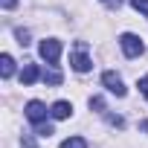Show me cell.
<instances>
[{"label": "cell", "instance_id": "3957f363", "mask_svg": "<svg viewBox=\"0 0 148 148\" xmlns=\"http://www.w3.org/2000/svg\"><path fill=\"white\" fill-rule=\"evenodd\" d=\"M38 52H41V58H44L47 64H58V58H61V41L47 38V41H41Z\"/></svg>", "mask_w": 148, "mask_h": 148}, {"label": "cell", "instance_id": "8992f818", "mask_svg": "<svg viewBox=\"0 0 148 148\" xmlns=\"http://www.w3.org/2000/svg\"><path fill=\"white\" fill-rule=\"evenodd\" d=\"M49 113H52V119H67V116L73 113V105L61 99V102H55V105L49 108Z\"/></svg>", "mask_w": 148, "mask_h": 148}, {"label": "cell", "instance_id": "9a60e30c", "mask_svg": "<svg viewBox=\"0 0 148 148\" xmlns=\"http://www.w3.org/2000/svg\"><path fill=\"white\" fill-rule=\"evenodd\" d=\"M21 145H23V148H35V139H32L29 134H23V139H21Z\"/></svg>", "mask_w": 148, "mask_h": 148}, {"label": "cell", "instance_id": "30bf717a", "mask_svg": "<svg viewBox=\"0 0 148 148\" xmlns=\"http://www.w3.org/2000/svg\"><path fill=\"white\" fill-rule=\"evenodd\" d=\"M61 148H87V142H84L82 136H70V139L61 142Z\"/></svg>", "mask_w": 148, "mask_h": 148}, {"label": "cell", "instance_id": "7c38bea8", "mask_svg": "<svg viewBox=\"0 0 148 148\" xmlns=\"http://www.w3.org/2000/svg\"><path fill=\"white\" fill-rule=\"evenodd\" d=\"M131 6H134L136 12H142V15L148 18V0H131Z\"/></svg>", "mask_w": 148, "mask_h": 148}, {"label": "cell", "instance_id": "e0dca14e", "mask_svg": "<svg viewBox=\"0 0 148 148\" xmlns=\"http://www.w3.org/2000/svg\"><path fill=\"white\" fill-rule=\"evenodd\" d=\"M0 6L9 12V9H15V6H18V0H0Z\"/></svg>", "mask_w": 148, "mask_h": 148}, {"label": "cell", "instance_id": "8fae6325", "mask_svg": "<svg viewBox=\"0 0 148 148\" xmlns=\"http://www.w3.org/2000/svg\"><path fill=\"white\" fill-rule=\"evenodd\" d=\"M35 134H38V136H52V125L41 122V125H35Z\"/></svg>", "mask_w": 148, "mask_h": 148}, {"label": "cell", "instance_id": "7a4b0ae2", "mask_svg": "<svg viewBox=\"0 0 148 148\" xmlns=\"http://www.w3.org/2000/svg\"><path fill=\"white\" fill-rule=\"evenodd\" d=\"M119 47H122V52H125L128 58H136V55H142V52H145V44H142L136 35H131V32L119 35Z\"/></svg>", "mask_w": 148, "mask_h": 148}, {"label": "cell", "instance_id": "52a82bcc", "mask_svg": "<svg viewBox=\"0 0 148 148\" xmlns=\"http://www.w3.org/2000/svg\"><path fill=\"white\" fill-rule=\"evenodd\" d=\"M12 73H15V58H12L9 52H3V55H0V76L9 79Z\"/></svg>", "mask_w": 148, "mask_h": 148}, {"label": "cell", "instance_id": "4fadbf2b", "mask_svg": "<svg viewBox=\"0 0 148 148\" xmlns=\"http://www.w3.org/2000/svg\"><path fill=\"white\" fill-rule=\"evenodd\" d=\"M15 35H18V44H21V47L29 44V32H26V29H15Z\"/></svg>", "mask_w": 148, "mask_h": 148}, {"label": "cell", "instance_id": "ba28073f", "mask_svg": "<svg viewBox=\"0 0 148 148\" xmlns=\"http://www.w3.org/2000/svg\"><path fill=\"white\" fill-rule=\"evenodd\" d=\"M38 76H41L38 64H26V67H23V73H21V84H32Z\"/></svg>", "mask_w": 148, "mask_h": 148}, {"label": "cell", "instance_id": "277c9868", "mask_svg": "<svg viewBox=\"0 0 148 148\" xmlns=\"http://www.w3.org/2000/svg\"><path fill=\"white\" fill-rule=\"evenodd\" d=\"M26 119H29V122H35V125L47 122V105H44V102H38V99H32V102L26 105Z\"/></svg>", "mask_w": 148, "mask_h": 148}, {"label": "cell", "instance_id": "2e32d148", "mask_svg": "<svg viewBox=\"0 0 148 148\" xmlns=\"http://www.w3.org/2000/svg\"><path fill=\"white\" fill-rule=\"evenodd\" d=\"M108 122H110V125H116V128H122V125H125V122H122V116H113V113L108 116Z\"/></svg>", "mask_w": 148, "mask_h": 148}, {"label": "cell", "instance_id": "5bb4252c", "mask_svg": "<svg viewBox=\"0 0 148 148\" xmlns=\"http://www.w3.org/2000/svg\"><path fill=\"white\" fill-rule=\"evenodd\" d=\"M90 108H96V110H105V99H102V96H93V99H90Z\"/></svg>", "mask_w": 148, "mask_h": 148}, {"label": "cell", "instance_id": "d6986e66", "mask_svg": "<svg viewBox=\"0 0 148 148\" xmlns=\"http://www.w3.org/2000/svg\"><path fill=\"white\" fill-rule=\"evenodd\" d=\"M102 3H105L108 9H119V3H122V0H102Z\"/></svg>", "mask_w": 148, "mask_h": 148}, {"label": "cell", "instance_id": "ffe728a7", "mask_svg": "<svg viewBox=\"0 0 148 148\" xmlns=\"http://www.w3.org/2000/svg\"><path fill=\"white\" fill-rule=\"evenodd\" d=\"M139 131H145V134H148V119H142V122H139Z\"/></svg>", "mask_w": 148, "mask_h": 148}, {"label": "cell", "instance_id": "ac0fdd59", "mask_svg": "<svg viewBox=\"0 0 148 148\" xmlns=\"http://www.w3.org/2000/svg\"><path fill=\"white\" fill-rule=\"evenodd\" d=\"M139 90L148 96V76H142V79H139Z\"/></svg>", "mask_w": 148, "mask_h": 148}, {"label": "cell", "instance_id": "6da1fadb", "mask_svg": "<svg viewBox=\"0 0 148 148\" xmlns=\"http://www.w3.org/2000/svg\"><path fill=\"white\" fill-rule=\"evenodd\" d=\"M70 64H73L76 73H87L93 67V61L87 58V44L84 41H76V47H73V52H70Z\"/></svg>", "mask_w": 148, "mask_h": 148}, {"label": "cell", "instance_id": "9c48e42d", "mask_svg": "<svg viewBox=\"0 0 148 148\" xmlns=\"http://www.w3.org/2000/svg\"><path fill=\"white\" fill-rule=\"evenodd\" d=\"M41 79H44V84H52V87H55V84H61V73L49 67V70H44V73H41Z\"/></svg>", "mask_w": 148, "mask_h": 148}, {"label": "cell", "instance_id": "5b68a950", "mask_svg": "<svg viewBox=\"0 0 148 148\" xmlns=\"http://www.w3.org/2000/svg\"><path fill=\"white\" fill-rule=\"evenodd\" d=\"M102 82H105V87H108L110 93H116V96H125V93H128V87L122 84V79L116 76L113 70H108V73H105V76H102Z\"/></svg>", "mask_w": 148, "mask_h": 148}]
</instances>
